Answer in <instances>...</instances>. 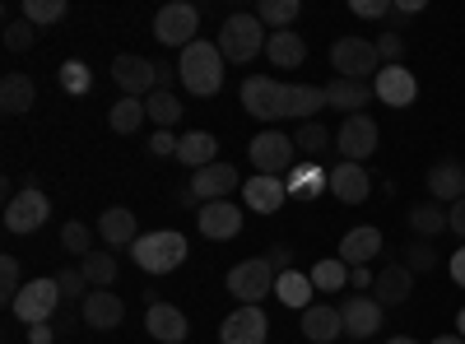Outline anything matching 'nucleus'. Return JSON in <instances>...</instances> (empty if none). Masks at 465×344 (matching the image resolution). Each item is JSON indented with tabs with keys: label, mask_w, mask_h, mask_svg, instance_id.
Listing matches in <instances>:
<instances>
[{
	"label": "nucleus",
	"mask_w": 465,
	"mask_h": 344,
	"mask_svg": "<svg viewBox=\"0 0 465 344\" xmlns=\"http://www.w3.org/2000/svg\"><path fill=\"white\" fill-rule=\"evenodd\" d=\"M214 149H219V140H214L210 131H186V135L177 140V163H186L191 172H201V168L219 163Z\"/></svg>",
	"instance_id": "nucleus-29"
},
{
	"label": "nucleus",
	"mask_w": 465,
	"mask_h": 344,
	"mask_svg": "<svg viewBox=\"0 0 465 344\" xmlns=\"http://www.w3.org/2000/svg\"><path fill=\"white\" fill-rule=\"evenodd\" d=\"M405 223H410V233H414L419 242H433V238L447 233V205H438V201H419V205H410Z\"/></svg>",
	"instance_id": "nucleus-27"
},
{
	"label": "nucleus",
	"mask_w": 465,
	"mask_h": 344,
	"mask_svg": "<svg viewBox=\"0 0 465 344\" xmlns=\"http://www.w3.org/2000/svg\"><path fill=\"white\" fill-rule=\"evenodd\" d=\"M372 93L386 103V107H410L419 98V80L405 70V65H381L377 80H372Z\"/></svg>",
	"instance_id": "nucleus-17"
},
{
	"label": "nucleus",
	"mask_w": 465,
	"mask_h": 344,
	"mask_svg": "<svg viewBox=\"0 0 465 344\" xmlns=\"http://www.w3.org/2000/svg\"><path fill=\"white\" fill-rule=\"evenodd\" d=\"M331 65H335L340 80H363V84H372L377 70H381V56H377L372 37H335V43H331Z\"/></svg>",
	"instance_id": "nucleus-5"
},
{
	"label": "nucleus",
	"mask_w": 465,
	"mask_h": 344,
	"mask_svg": "<svg viewBox=\"0 0 465 344\" xmlns=\"http://www.w3.org/2000/svg\"><path fill=\"white\" fill-rule=\"evenodd\" d=\"M144 117H149V112H144V98H122V103H112L107 126H112L116 135H131V131H140Z\"/></svg>",
	"instance_id": "nucleus-36"
},
{
	"label": "nucleus",
	"mask_w": 465,
	"mask_h": 344,
	"mask_svg": "<svg viewBox=\"0 0 465 344\" xmlns=\"http://www.w3.org/2000/svg\"><path fill=\"white\" fill-rule=\"evenodd\" d=\"M270 335V321L261 308H238V312H228L223 326H219V339L223 344H265Z\"/></svg>",
	"instance_id": "nucleus-18"
},
{
	"label": "nucleus",
	"mask_w": 465,
	"mask_h": 344,
	"mask_svg": "<svg viewBox=\"0 0 465 344\" xmlns=\"http://www.w3.org/2000/svg\"><path fill=\"white\" fill-rule=\"evenodd\" d=\"M19 19H28L33 28H47V24L65 19V0H24V5H19Z\"/></svg>",
	"instance_id": "nucleus-39"
},
{
	"label": "nucleus",
	"mask_w": 465,
	"mask_h": 344,
	"mask_svg": "<svg viewBox=\"0 0 465 344\" xmlns=\"http://www.w3.org/2000/svg\"><path fill=\"white\" fill-rule=\"evenodd\" d=\"M372 103V84H363V80H335L326 84V107H335V112H344V117H359V112Z\"/></svg>",
	"instance_id": "nucleus-26"
},
{
	"label": "nucleus",
	"mask_w": 465,
	"mask_h": 344,
	"mask_svg": "<svg viewBox=\"0 0 465 344\" xmlns=\"http://www.w3.org/2000/svg\"><path fill=\"white\" fill-rule=\"evenodd\" d=\"M24 293V270H19V260L15 256H0V302L5 308H15Z\"/></svg>",
	"instance_id": "nucleus-42"
},
{
	"label": "nucleus",
	"mask_w": 465,
	"mask_h": 344,
	"mask_svg": "<svg viewBox=\"0 0 465 344\" xmlns=\"http://www.w3.org/2000/svg\"><path fill=\"white\" fill-rule=\"evenodd\" d=\"M98 233H103V242L107 247H135V214L126 210V205H112V210H103V219H98Z\"/></svg>",
	"instance_id": "nucleus-30"
},
{
	"label": "nucleus",
	"mask_w": 465,
	"mask_h": 344,
	"mask_svg": "<svg viewBox=\"0 0 465 344\" xmlns=\"http://www.w3.org/2000/svg\"><path fill=\"white\" fill-rule=\"evenodd\" d=\"M307 280H312V289H322V293H340V289L349 284V265H344L340 256H331V260H317V265H312V275H307Z\"/></svg>",
	"instance_id": "nucleus-38"
},
{
	"label": "nucleus",
	"mask_w": 465,
	"mask_h": 344,
	"mask_svg": "<svg viewBox=\"0 0 465 344\" xmlns=\"http://www.w3.org/2000/svg\"><path fill=\"white\" fill-rule=\"evenodd\" d=\"M33 43H37V28H33L28 19H10V24H5V47H10V52H28Z\"/></svg>",
	"instance_id": "nucleus-46"
},
{
	"label": "nucleus",
	"mask_w": 465,
	"mask_h": 344,
	"mask_svg": "<svg viewBox=\"0 0 465 344\" xmlns=\"http://www.w3.org/2000/svg\"><path fill=\"white\" fill-rule=\"evenodd\" d=\"M56 80H61V89H65V93L84 98V93L94 89V70H89L84 61H65V65L56 70Z\"/></svg>",
	"instance_id": "nucleus-41"
},
{
	"label": "nucleus",
	"mask_w": 465,
	"mask_h": 344,
	"mask_svg": "<svg viewBox=\"0 0 465 344\" xmlns=\"http://www.w3.org/2000/svg\"><path fill=\"white\" fill-rule=\"evenodd\" d=\"M56 284H61V298H80V302H84V298L94 293V284L84 280V270H61Z\"/></svg>",
	"instance_id": "nucleus-47"
},
{
	"label": "nucleus",
	"mask_w": 465,
	"mask_h": 344,
	"mask_svg": "<svg viewBox=\"0 0 465 344\" xmlns=\"http://www.w3.org/2000/svg\"><path fill=\"white\" fill-rule=\"evenodd\" d=\"M223 52L219 43H205V37H196L182 56H177V74H182V89L196 93V98H214L223 89Z\"/></svg>",
	"instance_id": "nucleus-1"
},
{
	"label": "nucleus",
	"mask_w": 465,
	"mask_h": 344,
	"mask_svg": "<svg viewBox=\"0 0 465 344\" xmlns=\"http://www.w3.org/2000/svg\"><path fill=\"white\" fill-rule=\"evenodd\" d=\"M135 265L144 275H173L177 265L186 260V238L177 228H153V233H140L135 247H131Z\"/></svg>",
	"instance_id": "nucleus-2"
},
{
	"label": "nucleus",
	"mask_w": 465,
	"mask_h": 344,
	"mask_svg": "<svg viewBox=\"0 0 465 344\" xmlns=\"http://www.w3.org/2000/svg\"><path fill=\"white\" fill-rule=\"evenodd\" d=\"M265 56L275 61L280 70H298L302 61H307V43L293 33V28H284V33H270V43H265Z\"/></svg>",
	"instance_id": "nucleus-31"
},
{
	"label": "nucleus",
	"mask_w": 465,
	"mask_h": 344,
	"mask_svg": "<svg viewBox=\"0 0 465 344\" xmlns=\"http://www.w3.org/2000/svg\"><path fill=\"white\" fill-rule=\"evenodd\" d=\"M265 43H270V33L256 15H228L223 28H219V52L232 65H252L265 52Z\"/></svg>",
	"instance_id": "nucleus-3"
},
{
	"label": "nucleus",
	"mask_w": 465,
	"mask_h": 344,
	"mask_svg": "<svg viewBox=\"0 0 465 344\" xmlns=\"http://www.w3.org/2000/svg\"><path fill=\"white\" fill-rule=\"evenodd\" d=\"M377 251H381V228H372V223H359V228H349V233L340 238V260L349 265V270L377 260Z\"/></svg>",
	"instance_id": "nucleus-24"
},
{
	"label": "nucleus",
	"mask_w": 465,
	"mask_h": 344,
	"mask_svg": "<svg viewBox=\"0 0 465 344\" xmlns=\"http://www.w3.org/2000/svg\"><path fill=\"white\" fill-rule=\"evenodd\" d=\"M10 312H15L24 326H43V321H52V317L61 312V284H56V275L28 280L24 293H19V302H15Z\"/></svg>",
	"instance_id": "nucleus-7"
},
{
	"label": "nucleus",
	"mask_w": 465,
	"mask_h": 344,
	"mask_svg": "<svg viewBox=\"0 0 465 344\" xmlns=\"http://www.w3.org/2000/svg\"><path fill=\"white\" fill-rule=\"evenodd\" d=\"M284 89L289 84L270 80V74H247L242 80V107L256 122H280L284 117Z\"/></svg>",
	"instance_id": "nucleus-12"
},
{
	"label": "nucleus",
	"mask_w": 465,
	"mask_h": 344,
	"mask_svg": "<svg viewBox=\"0 0 465 344\" xmlns=\"http://www.w3.org/2000/svg\"><path fill=\"white\" fill-rule=\"evenodd\" d=\"M447 265H451V280H456V284H460V289H465V242H460V247H456V256H451V260H447Z\"/></svg>",
	"instance_id": "nucleus-56"
},
{
	"label": "nucleus",
	"mask_w": 465,
	"mask_h": 344,
	"mask_svg": "<svg viewBox=\"0 0 465 344\" xmlns=\"http://www.w3.org/2000/svg\"><path fill=\"white\" fill-rule=\"evenodd\" d=\"M173 201H177V210H196V214H201V196H196L191 186H177V191H173Z\"/></svg>",
	"instance_id": "nucleus-54"
},
{
	"label": "nucleus",
	"mask_w": 465,
	"mask_h": 344,
	"mask_svg": "<svg viewBox=\"0 0 465 344\" xmlns=\"http://www.w3.org/2000/svg\"><path fill=\"white\" fill-rule=\"evenodd\" d=\"M173 80H182V74H177V70H173L168 61H159V89H168Z\"/></svg>",
	"instance_id": "nucleus-57"
},
{
	"label": "nucleus",
	"mask_w": 465,
	"mask_h": 344,
	"mask_svg": "<svg viewBox=\"0 0 465 344\" xmlns=\"http://www.w3.org/2000/svg\"><path fill=\"white\" fill-rule=\"evenodd\" d=\"M312 280H307V275H298V270H284L280 280H275V298L284 302V308H298V312H307V308H312Z\"/></svg>",
	"instance_id": "nucleus-34"
},
{
	"label": "nucleus",
	"mask_w": 465,
	"mask_h": 344,
	"mask_svg": "<svg viewBox=\"0 0 465 344\" xmlns=\"http://www.w3.org/2000/svg\"><path fill=\"white\" fill-rule=\"evenodd\" d=\"M302 335L312 344H335L344 335V317L340 308H331V302H312V308L302 312Z\"/></svg>",
	"instance_id": "nucleus-25"
},
{
	"label": "nucleus",
	"mask_w": 465,
	"mask_h": 344,
	"mask_svg": "<svg viewBox=\"0 0 465 344\" xmlns=\"http://www.w3.org/2000/svg\"><path fill=\"white\" fill-rule=\"evenodd\" d=\"M456 335H460V339H465V308H460V312H456Z\"/></svg>",
	"instance_id": "nucleus-58"
},
{
	"label": "nucleus",
	"mask_w": 465,
	"mask_h": 344,
	"mask_svg": "<svg viewBox=\"0 0 465 344\" xmlns=\"http://www.w3.org/2000/svg\"><path fill=\"white\" fill-rule=\"evenodd\" d=\"M80 317H84V326H94V330H116L126 321V302L116 298L112 289H94L84 302H80Z\"/></svg>",
	"instance_id": "nucleus-21"
},
{
	"label": "nucleus",
	"mask_w": 465,
	"mask_h": 344,
	"mask_svg": "<svg viewBox=\"0 0 465 344\" xmlns=\"http://www.w3.org/2000/svg\"><path fill=\"white\" fill-rule=\"evenodd\" d=\"M326 186H331V196H335L340 205H363V201L372 196L368 168H363V163H344V159L326 172Z\"/></svg>",
	"instance_id": "nucleus-13"
},
{
	"label": "nucleus",
	"mask_w": 465,
	"mask_h": 344,
	"mask_svg": "<svg viewBox=\"0 0 465 344\" xmlns=\"http://www.w3.org/2000/svg\"><path fill=\"white\" fill-rule=\"evenodd\" d=\"M377 140H381V131H377V122L368 117V112H359V117H344L340 131H335V149H340L344 163H368V159L377 154Z\"/></svg>",
	"instance_id": "nucleus-9"
},
{
	"label": "nucleus",
	"mask_w": 465,
	"mask_h": 344,
	"mask_svg": "<svg viewBox=\"0 0 465 344\" xmlns=\"http://www.w3.org/2000/svg\"><path fill=\"white\" fill-rule=\"evenodd\" d=\"M265 260H270V265H275V275H284V270H293V251H289L284 242H280V247H270V251H265Z\"/></svg>",
	"instance_id": "nucleus-52"
},
{
	"label": "nucleus",
	"mask_w": 465,
	"mask_h": 344,
	"mask_svg": "<svg viewBox=\"0 0 465 344\" xmlns=\"http://www.w3.org/2000/svg\"><path fill=\"white\" fill-rule=\"evenodd\" d=\"M186 186L201 196V205H210V201H228L232 191H242V177H238V168H232V163H210L201 172H191Z\"/></svg>",
	"instance_id": "nucleus-15"
},
{
	"label": "nucleus",
	"mask_w": 465,
	"mask_h": 344,
	"mask_svg": "<svg viewBox=\"0 0 465 344\" xmlns=\"http://www.w3.org/2000/svg\"><path fill=\"white\" fill-rule=\"evenodd\" d=\"M275 265H270L265 256H247V260H238L228 270V293L238 298V308H261V298H270L275 293Z\"/></svg>",
	"instance_id": "nucleus-4"
},
{
	"label": "nucleus",
	"mask_w": 465,
	"mask_h": 344,
	"mask_svg": "<svg viewBox=\"0 0 465 344\" xmlns=\"http://www.w3.org/2000/svg\"><path fill=\"white\" fill-rule=\"evenodd\" d=\"M349 284H354V289H359V293H368V289H372V284H377V275H372V270H368V265H354V270H349Z\"/></svg>",
	"instance_id": "nucleus-53"
},
{
	"label": "nucleus",
	"mask_w": 465,
	"mask_h": 344,
	"mask_svg": "<svg viewBox=\"0 0 465 344\" xmlns=\"http://www.w3.org/2000/svg\"><path fill=\"white\" fill-rule=\"evenodd\" d=\"M33 103H37V84L28 80V74L10 70L5 80H0V112H5V117H24Z\"/></svg>",
	"instance_id": "nucleus-28"
},
{
	"label": "nucleus",
	"mask_w": 465,
	"mask_h": 344,
	"mask_svg": "<svg viewBox=\"0 0 465 344\" xmlns=\"http://www.w3.org/2000/svg\"><path fill=\"white\" fill-rule=\"evenodd\" d=\"M429 201H438V205H456V201H465V163L442 159V163L429 168Z\"/></svg>",
	"instance_id": "nucleus-23"
},
{
	"label": "nucleus",
	"mask_w": 465,
	"mask_h": 344,
	"mask_svg": "<svg viewBox=\"0 0 465 344\" xmlns=\"http://www.w3.org/2000/svg\"><path fill=\"white\" fill-rule=\"evenodd\" d=\"M410 289H414V270L405 260H391V265H381V270H377L372 298L381 302V308H401V302L410 298Z\"/></svg>",
	"instance_id": "nucleus-22"
},
{
	"label": "nucleus",
	"mask_w": 465,
	"mask_h": 344,
	"mask_svg": "<svg viewBox=\"0 0 465 344\" xmlns=\"http://www.w3.org/2000/svg\"><path fill=\"white\" fill-rule=\"evenodd\" d=\"M293 144H298V154H302L307 163H317V159H326V149L335 144V131H326L322 122H302V126L293 131Z\"/></svg>",
	"instance_id": "nucleus-33"
},
{
	"label": "nucleus",
	"mask_w": 465,
	"mask_h": 344,
	"mask_svg": "<svg viewBox=\"0 0 465 344\" xmlns=\"http://www.w3.org/2000/svg\"><path fill=\"white\" fill-rule=\"evenodd\" d=\"M112 80H116V89H122L126 98H149L153 89H159V61L122 52L112 61Z\"/></svg>",
	"instance_id": "nucleus-11"
},
{
	"label": "nucleus",
	"mask_w": 465,
	"mask_h": 344,
	"mask_svg": "<svg viewBox=\"0 0 465 344\" xmlns=\"http://www.w3.org/2000/svg\"><path fill=\"white\" fill-rule=\"evenodd\" d=\"M47 219H52V201L37 191V177H28L24 191H15L10 205H5V228H10V233H19V238H28V233H37Z\"/></svg>",
	"instance_id": "nucleus-6"
},
{
	"label": "nucleus",
	"mask_w": 465,
	"mask_h": 344,
	"mask_svg": "<svg viewBox=\"0 0 465 344\" xmlns=\"http://www.w3.org/2000/svg\"><path fill=\"white\" fill-rule=\"evenodd\" d=\"M284 201H289V182H280V177L252 172V182H242V210H252V214H275Z\"/></svg>",
	"instance_id": "nucleus-20"
},
{
	"label": "nucleus",
	"mask_w": 465,
	"mask_h": 344,
	"mask_svg": "<svg viewBox=\"0 0 465 344\" xmlns=\"http://www.w3.org/2000/svg\"><path fill=\"white\" fill-rule=\"evenodd\" d=\"M196 28H201V10L186 5V0H173V5H163L159 15H153V37H159L163 47H191L196 43Z\"/></svg>",
	"instance_id": "nucleus-8"
},
{
	"label": "nucleus",
	"mask_w": 465,
	"mask_h": 344,
	"mask_svg": "<svg viewBox=\"0 0 465 344\" xmlns=\"http://www.w3.org/2000/svg\"><path fill=\"white\" fill-rule=\"evenodd\" d=\"M293 154H298V144L284 135V131H261L252 144H247V159L261 177H280L284 168H293Z\"/></svg>",
	"instance_id": "nucleus-10"
},
{
	"label": "nucleus",
	"mask_w": 465,
	"mask_h": 344,
	"mask_svg": "<svg viewBox=\"0 0 465 344\" xmlns=\"http://www.w3.org/2000/svg\"><path fill=\"white\" fill-rule=\"evenodd\" d=\"M84 280L94 284V289H112V280H116V260L107 256V251H94V256H84Z\"/></svg>",
	"instance_id": "nucleus-43"
},
{
	"label": "nucleus",
	"mask_w": 465,
	"mask_h": 344,
	"mask_svg": "<svg viewBox=\"0 0 465 344\" xmlns=\"http://www.w3.org/2000/svg\"><path fill=\"white\" fill-rule=\"evenodd\" d=\"M196 223H201V233H205L210 242H228V238L242 233V205H232V201H210V205H201Z\"/></svg>",
	"instance_id": "nucleus-16"
},
{
	"label": "nucleus",
	"mask_w": 465,
	"mask_h": 344,
	"mask_svg": "<svg viewBox=\"0 0 465 344\" xmlns=\"http://www.w3.org/2000/svg\"><path fill=\"white\" fill-rule=\"evenodd\" d=\"M377 56H381V65H401L405 37H401V33H381V37H377Z\"/></svg>",
	"instance_id": "nucleus-48"
},
{
	"label": "nucleus",
	"mask_w": 465,
	"mask_h": 344,
	"mask_svg": "<svg viewBox=\"0 0 465 344\" xmlns=\"http://www.w3.org/2000/svg\"><path fill=\"white\" fill-rule=\"evenodd\" d=\"M405 265H410V270L414 275H429V270H438V251H433V242H410L405 247Z\"/></svg>",
	"instance_id": "nucleus-45"
},
{
	"label": "nucleus",
	"mask_w": 465,
	"mask_h": 344,
	"mask_svg": "<svg viewBox=\"0 0 465 344\" xmlns=\"http://www.w3.org/2000/svg\"><path fill=\"white\" fill-rule=\"evenodd\" d=\"M61 247L70 251V256H94V228L89 223H80V219H65V228H61Z\"/></svg>",
	"instance_id": "nucleus-40"
},
{
	"label": "nucleus",
	"mask_w": 465,
	"mask_h": 344,
	"mask_svg": "<svg viewBox=\"0 0 465 344\" xmlns=\"http://www.w3.org/2000/svg\"><path fill=\"white\" fill-rule=\"evenodd\" d=\"M433 344H465V339H460V335H438Z\"/></svg>",
	"instance_id": "nucleus-59"
},
{
	"label": "nucleus",
	"mask_w": 465,
	"mask_h": 344,
	"mask_svg": "<svg viewBox=\"0 0 465 344\" xmlns=\"http://www.w3.org/2000/svg\"><path fill=\"white\" fill-rule=\"evenodd\" d=\"M386 344H419V339H410V335H396V339H386Z\"/></svg>",
	"instance_id": "nucleus-60"
},
{
	"label": "nucleus",
	"mask_w": 465,
	"mask_h": 344,
	"mask_svg": "<svg viewBox=\"0 0 465 344\" xmlns=\"http://www.w3.org/2000/svg\"><path fill=\"white\" fill-rule=\"evenodd\" d=\"M349 10H354L359 19H386L396 5H391V0H349Z\"/></svg>",
	"instance_id": "nucleus-49"
},
{
	"label": "nucleus",
	"mask_w": 465,
	"mask_h": 344,
	"mask_svg": "<svg viewBox=\"0 0 465 344\" xmlns=\"http://www.w3.org/2000/svg\"><path fill=\"white\" fill-rule=\"evenodd\" d=\"M298 0H261L256 5V19L265 24V28H275V33H284V28H293V19H298Z\"/></svg>",
	"instance_id": "nucleus-37"
},
{
	"label": "nucleus",
	"mask_w": 465,
	"mask_h": 344,
	"mask_svg": "<svg viewBox=\"0 0 465 344\" xmlns=\"http://www.w3.org/2000/svg\"><path fill=\"white\" fill-rule=\"evenodd\" d=\"M317 191H322L317 163H293V186H289V196H298V201H312Z\"/></svg>",
	"instance_id": "nucleus-44"
},
{
	"label": "nucleus",
	"mask_w": 465,
	"mask_h": 344,
	"mask_svg": "<svg viewBox=\"0 0 465 344\" xmlns=\"http://www.w3.org/2000/svg\"><path fill=\"white\" fill-rule=\"evenodd\" d=\"M177 140H182V135H173V131H153V135H149V154H153V159H173V154H177Z\"/></svg>",
	"instance_id": "nucleus-50"
},
{
	"label": "nucleus",
	"mask_w": 465,
	"mask_h": 344,
	"mask_svg": "<svg viewBox=\"0 0 465 344\" xmlns=\"http://www.w3.org/2000/svg\"><path fill=\"white\" fill-rule=\"evenodd\" d=\"M326 107V89L317 84H289L284 89V117H298V122H312V112Z\"/></svg>",
	"instance_id": "nucleus-32"
},
{
	"label": "nucleus",
	"mask_w": 465,
	"mask_h": 344,
	"mask_svg": "<svg viewBox=\"0 0 465 344\" xmlns=\"http://www.w3.org/2000/svg\"><path fill=\"white\" fill-rule=\"evenodd\" d=\"M340 317H344V335H354V339H372L377 330H381V321H386V308L377 298H344L340 302Z\"/></svg>",
	"instance_id": "nucleus-14"
},
{
	"label": "nucleus",
	"mask_w": 465,
	"mask_h": 344,
	"mask_svg": "<svg viewBox=\"0 0 465 344\" xmlns=\"http://www.w3.org/2000/svg\"><path fill=\"white\" fill-rule=\"evenodd\" d=\"M144 112H149V122L159 126V131H173V126L182 122V103H177L173 89H153V93L144 98Z\"/></svg>",
	"instance_id": "nucleus-35"
},
{
	"label": "nucleus",
	"mask_w": 465,
	"mask_h": 344,
	"mask_svg": "<svg viewBox=\"0 0 465 344\" xmlns=\"http://www.w3.org/2000/svg\"><path fill=\"white\" fill-rule=\"evenodd\" d=\"M61 330L52 326V321H43V326H28V344H52Z\"/></svg>",
	"instance_id": "nucleus-55"
},
{
	"label": "nucleus",
	"mask_w": 465,
	"mask_h": 344,
	"mask_svg": "<svg viewBox=\"0 0 465 344\" xmlns=\"http://www.w3.org/2000/svg\"><path fill=\"white\" fill-rule=\"evenodd\" d=\"M447 233H456V238L465 242V201L447 205Z\"/></svg>",
	"instance_id": "nucleus-51"
},
{
	"label": "nucleus",
	"mask_w": 465,
	"mask_h": 344,
	"mask_svg": "<svg viewBox=\"0 0 465 344\" xmlns=\"http://www.w3.org/2000/svg\"><path fill=\"white\" fill-rule=\"evenodd\" d=\"M144 330L159 339V344H182L191 326H186V312L182 308H173V302H163V298H153L149 312H144Z\"/></svg>",
	"instance_id": "nucleus-19"
}]
</instances>
